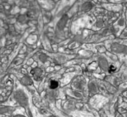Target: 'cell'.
I'll return each mask as SVG.
<instances>
[{"label": "cell", "mask_w": 127, "mask_h": 117, "mask_svg": "<svg viewBox=\"0 0 127 117\" xmlns=\"http://www.w3.org/2000/svg\"><path fill=\"white\" fill-rule=\"evenodd\" d=\"M50 87H51V89H55V88H57V87H58V83H57V81H52L51 82Z\"/></svg>", "instance_id": "6da1fadb"}, {"label": "cell", "mask_w": 127, "mask_h": 117, "mask_svg": "<svg viewBox=\"0 0 127 117\" xmlns=\"http://www.w3.org/2000/svg\"><path fill=\"white\" fill-rule=\"evenodd\" d=\"M115 67H114L113 66H112L110 67V69H109V71H115Z\"/></svg>", "instance_id": "7a4b0ae2"}]
</instances>
